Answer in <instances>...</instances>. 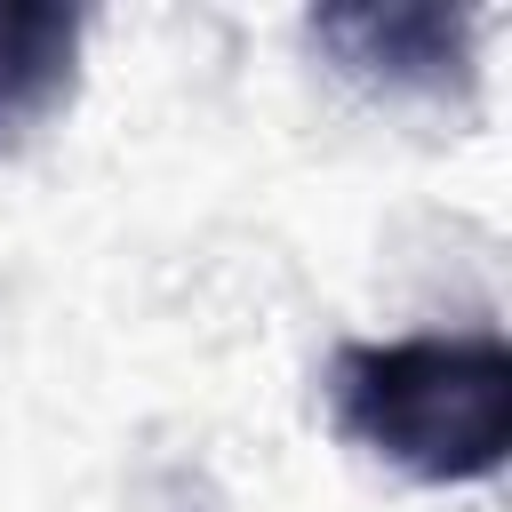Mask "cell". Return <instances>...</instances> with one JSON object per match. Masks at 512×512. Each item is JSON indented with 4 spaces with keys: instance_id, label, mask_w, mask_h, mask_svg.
<instances>
[{
    "instance_id": "2",
    "label": "cell",
    "mask_w": 512,
    "mask_h": 512,
    "mask_svg": "<svg viewBox=\"0 0 512 512\" xmlns=\"http://www.w3.org/2000/svg\"><path fill=\"white\" fill-rule=\"evenodd\" d=\"M312 40L352 72L360 88L384 96H464L472 88V16L400 0V8H320Z\"/></svg>"
},
{
    "instance_id": "1",
    "label": "cell",
    "mask_w": 512,
    "mask_h": 512,
    "mask_svg": "<svg viewBox=\"0 0 512 512\" xmlns=\"http://www.w3.org/2000/svg\"><path fill=\"white\" fill-rule=\"evenodd\" d=\"M328 416L352 448L424 488L496 480L512 456V352L496 328L336 344Z\"/></svg>"
},
{
    "instance_id": "3",
    "label": "cell",
    "mask_w": 512,
    "mask_h": 512,
    "mask_svg": "<svg viewBox=\"0 0 512 512\" xmlns=\"http://www.w3.org/2000/svg\"><path fill=\"white\" fill-rule=\"evenodd\" d=\"M80 32L88 16L64 0H0V152L48 128L80 88Z\"/></svg>"
}]
</instances>
